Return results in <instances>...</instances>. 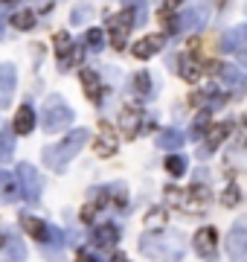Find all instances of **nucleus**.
Here are the masks:
<instances>
[{"instance_id":"nucleus-5","label":"nucleus","mask_w":247,"mask_h":262,"mask_svg":"<svg viewBox=\"0 0 247 262\" xmlns=\"http://www.w3.org/2000/svg\"><path fill=\"white\" fill-rule=\"evenodd\" d=\"M195 248L207 262H215L218 259V230L215 227H201L195 233Z\"/></svg>"},{"instance_id":"nucleus-19","label":"nucleus","mask_w":247,"mask_h":262,"mask_svg":"<svg viewBox=\"0 0 247 262\" xmlns=\"http://www.w3.org/2000/svg\"><path fill=\"white\" fill-rule=\"evenodd\" d=\"M183 140H186V137H183L181 131H175V128H166V131H160V134H157V146H160V149H166V151L181 149Z\"/></svg>"},{"instance_id":"nucleus-20","label":"nucleus","mask_w":247,"mask_h":262,"mask_svg":"<svg viewBox=\"0 0 247 262\" xmlns=\"http://www.w3.org/2000/svg\"><path fill=\"white\" fill-rule=\"evenodd\" d=\"M12 158H15V134H12V128H3L0 131V163Z\"/></svg>"},{"instance_id":"nucleus-10","label":"nucleus","mask_w":247,"mask_h":262,"mask_svg":"<svg viewBox=\"0 0 247 262\" xmlns=\"http://www.w3.org/2000/svg\"><path fill=\"white\" fill-rule=\"evenodd\" d=\"M15 94V67L0 64V108H6Z\"/></svg>"},{"instance_id":"nucleus-35","label":"nucleus","mask_w":247,"mask_h":262,"mask_svg":"<svg viewBox=\"0 0 247 262\" xmlns=\"http://www.w3.org/2000/svg\"><path fill=\"white\" fill-rule=\"evenodd\" d=\"M114 262H128V256L125 253H114Z\"/></svg>"},{"instance_id":"nucleus-13","label":"nucleus","mask_w":247,"mask_h":262,"mask_svg":"<svg viewBox=\"0 0 247 262\" xmlns=\"http://www.w3.org/2000/svg\"><path fill=\"white\" fill-rule=\"evenodd\" d=\"M32 128H35V111L29 105H20L15 114V122H12V134H29Z\"/></svg>"},{"instance_id":"nucleus-9","label":"nucleus","mask_w":247,"mask_h":262,"mask_svg":"<svg viewBox=\"0 0 247 262\" xmlns=\"http://www.w3.org/2000/svg\"><path fill=\"white\" fill-rule=\"evenodd\" d=\"M207 201H209V189L201 187V184H195L186 195H181V207H183V210H189V213L204 210V207H207Z\"/></svg>"},{"instance_id":"nucleus-32","label":"nucleus","mask_w":247,"mask_h":262,"mask_svg":"<svg viewBox=\"0 0 247 262\" xmlns=\"http://www.w3.org/2000/svg\"><path fill=\"white\" fill-rule=\"evenodd\" d=\"M238 204V187L236 184H227V192H224V207H236Z\"/></svg>"},{"instance_id":"nucleus-14","label":"nucleus","mask_w":247,"mask_h":262,"mask_svg":"<svg viewBox=\"0 0 247 262\" xmlns=\"http://www.w3.org/2000/svg\"><path fill=\"white\" fill-rule=\"evenodd\" d=\"M140 120H143V114L137 111V108H125L119 114V128H122L125 137H137V131H140Z\"/></svg>"},{"instance_id":"nucleus-25","label":"nucleus","mask_w":247,"mask_h":262,"mask_svg":"<svg viewBox=\"0 0 247 262\" xmlns=\"http://www.w3.org/2000/svg\"><path fill=\"white\" fill-rule=\"evenodd\" d=\"M181 76L186 79V82H198V79H201V67L195 64V61H189V58H183V64H181Z\"/></svg>"},{"instance_id":"nucleus-27","label":"nucleus","mask_w":247,"mask_h":262,"mask_svg":"<svg viewBox=\"0 0 247 262\" xmlns=\"http://www.w3.org/2000/svg\"><path fill=\"white\" fill-rule=\"evenodd\" d=\"M12 24H15V29H32L35 27V15L32 12H18V15H12Z\"/></svg>"},{"instance_id":"nucleus-34","label":"nucleus","mask_w":247,"mask_h":262,"mask_svg":"<svg viewBox=\"0 0 247 262\" xmlns=\"http://www.w3.org/2000/svg\"><path fill=\"white\" fill-rule=\"evenodd\" d=\"M76 262H96V259H93V253L82 251V253H79V256H76Z\"/></svg>"},{"instance_id":"nucleus-6","label":"nucleus","mask_w":247,"mask_h":262,"mask_svg":"<svg viewBox=\"0 0 247 262\" xmlns=\"http://www.w3.org/2000/svg\"><path fill=\"white\" fill-rule=\"evenodd\" d=\"M131 15H134V9L128 6L125 12H119L116 18H111L108 20V29H111V41H114V47L116 50H122L125 47V38H128V32H131Z\"/></svg>"},{"instance_id":"nucleus-31","label":"nucleus","mask_w":247,"mask_h":262,"mask_svg":"<svg viewBox=\"0 0 247 262\" xmlns=\"http://www.w3.org/2000/svg\"><path fill=\"white\" fill-rule=\"evenodd\" d=\"M134 82H137V94L140 96H152V84H149V76L145 73H140Z\"/></svg>"},{"instance_id":"nucleus-7","label":"nucleus","mask_w":247,"mask_h":262,"mask_svg":"<svg viewBox=\"0 0 247 262\" xmlns=\"http://www.w3.org/2000/svg\"><path fill=\"white\" fill-rule=\"evenodd\" d=\"M244 41H247V29L244 27H236V29H227L224 32V53H230V56H236L238 61H244L247 58V50H244Z\"/></svg>"},{"instance_id":"nucleus-37","label":"nucleus","mask_w":247,"mask_h":262,"mask_svg":"<svg viewBox=\"0 0 247 262\" xmlns=\"http://www.w3.org/2000/svg\"><path fill=\"white\" fill-rule=\"evenodd\" d=\"M0 242H3V239H0Z\"/></svg>"},{"instance_id":"nucleus-4","label":"nucleus","mask_w":247,"mask_h":262,"mask_svg":"<svg viewBox=\"0 0 247 262\" xmlns=\"http://www.w3.org/2000/svg\"><path fill=\"white\" fill-rule=\"evenodd\" d=\"M244 222H236L233 230L227 233L224 245H227V253L233 262H244V253H247V230H244Z\"/></svg>"},{"instance_id":"nucleus-11","label":"nucleus","mask_w":247,"mask_h":262,"mask_svg":"<svg viewBox=\"0 0 247 262\" xmlns=\"http://www.w3.org/2000/svg\"><path fill=\"white\" fill-rule=\"evenodd\" d=\"M82 84H85V94H87V99H90V102H102V82H99V76L93 73V70H90V67H82Z\"/></svg>"},{"instance_id":"nucleus-24","label":"nucleus","mask_w":247,"mask_h":262,"mask_svg":"<svg viewBox=\"0 0 247 262\" xmlns=\"http://www.w3.org/2000/svg\"><path fill=\"white\" fill-rule=\"evenodd\" d=\"M6 251H9V259L12 262H23V259H27V248H23V242H20V239H9Z\"/></svg>"},{"instance_id":"nucleus-21","label":"nucleus","mask_w":247,"mask_h":262,"mask_svg":"<svg viewBox=\"0 0 247 262\" xmlns=\"http://www.w3.org/2000/svg\"><path fill=\"white\" fill-rule=\"evenodd\" d=\"M70 47H73V44H70V35H67V32H58L56 35V53H58V58L64 56L61 70H70V64H73V61H70Z\"/></svg>"},{"instance_id":"nucleus-23","label":"nucleus","mask_w":247,"mask_h":262,"mask_svg":"<svg viewBox=\"0 0 247 262\" xmlns=\"http://www.w3.org/2000/svg\"><path fill=\"white\" fill-rule=\"evenodd\" d=\"M227 131H230L227 122L212 125V128L207 131V149H215V146H221V143H224V137H227Z\"/></svg>"},{"instance_id":"nucleus-22","label":"nucleus","mask_w":247,"mask_h":262,"mask_svg":"<svg viewBox=\"0 0 247 262\" xmlns=\"http://www.w3.org/2000/svg\"><path fill=\"white\" fill-rule=\"evenodd\" d=\"M0 195L6 198V201H12V198L18 195V181H15V175H9L6 169H0Z\"/></svg>"},{"instance_id":"nucleus-17","label":"nucleus","mask_w":247,"mask_h":262,"mask_svg":"<svg viewBox=\"0 0 247 262\" xmlns=\"http://www.w3.org/2000/svg\"><path fill=\"white\" fill-rule=\"evenodd\" d=\"M160 47H163V35H149V38H143V41H137V44L131 47V53L137 58H149V56H154Z\"/></svg>"},{"instance_id":"nucleus-1","label":"nucleus","mask_w":247,"mask_h":262,"mask_svg":"<svg viewBox=\"0 0 247 262\" xmlns=\"http://www.w3.org/2000/svg\"><path fill=\"white\" fill-rule=\"evenodd\" d=\"M85 140H87V128L70 131L67 137H61V143H56V146H47V149H44V163H47L50 169L61 172L70 160L76 158L79 151L85 149Z\"/></svg>"},{"instance_id":"nucleus-30","label":"nucleus","mask_w":247,"mask_h":262,"mask_svg":"<svg viewBox=\"0 0 247 262\" xmlns=\"http://www.w3.org/2000/svg\"><path fill=\"white\" fill-rule=\"evenodd\" d=\"M207 122H209V111H201L195 117V122H192V137H201V131L207 128Z\"/></svg>"},{"instance_id":"nucleus-36","label":"nucleus","mask_w":247,"mask_h":262,"mask_svg":"<svg viewBox=\"0 0 247 262\" xmlns=\"http://www.w3.org/2000/svg\"><path fill=\"white\" fill-rule=\"evenodd\" d=\"M0 35H3V29H0Z\"/></svg>"},{"instance_id":"nucleus-3","label":"nucleus","mask_w":247,"mask_h":262,"mask_svg":"<svg viewBox=\"0 0 247 262\" xmlns=\"http://www.w3.org/2000/svg\"><path fill=\"white\" fill-rule=\"evenodd\" d=\"M18 178H20V192L29 204H35L41 198V175L35 172L32 163H20L18 166Z\"/></svg>"},{"instance_id":"nucleus-15","label":"nucleus","mask_w":247,"mask_h":262,"mask_svg":"<svg viewBox=\"0 0 247 262\" xmlns=\"http://www.w3.org/2000/svg\"><path fill=\"white\" fill-rule=\"evenodd\" d=\"M116 239H119V230H116L114 225H102V227L93 230V242H96V248H102V251H111L116 245Z\"/></svg>"},{"instance_id":"nucleus-29","label":"nucleus","mask_w":247,"mask_h":262,"mask_svg":"<svg viewBox=\"0 0 247 262\" xmlns=\"http://www.w3.org/2000/svg\"><path fill=\"white\" fill-rule=\"evenodd\" d=\"M102 44H105V32L102 29H90V32H87V47L90 50H102Z\"/></svg>"},{"instance_id":"nucleus-33","label":"nucleus","mask_w":247,"mask_h":262,"mask_svg":"<svg viewBox=\"0 0 247 262\" xmlns=\"http://www.w3.org/2000/svg\"><path fill=\"white\" fill-rule=\"evenodd\" d=\"M82 15H87V6H76L73 9V24H82Z\"/></svg>"},{"instance_id":"nucleus-2","label":"nucleus","mask_w":247,"mask_h":262,"mask_svg":"<svg viewBox=\"0 0 247 262\" xmlns=\"http://www.w3.org/2000/svg\"><path fill=\"white\" fill-rule=\"evenodd\" d=\"M73 122V111H70V105L61 102V96H50L47 105H44V111H41V125L47 131H61L67 128Z\"/></svg>"},{"instance_id":"nucleus-8","label":"nucleus","mask_w":247,"mask_h":262,"mask_svg":"<svg viewBox=\"0 0 247 262\" xmlns=\"http://www.w3.org/2000/svg\"><path fill=\"white\" fill-rule=\"evenodd\" d=\"M207 9L204 6H186V9L181 12V18L175 20L178 24V32H183V29H201L204 24H207Z\"/></svg>"},{"instance_id":"nucleus-18","label":"nucleus","mask_w":247,"mask_h":262,"mask_svg":"<svg viewBox=\"0 0 247 262\" xmlns=\"http://www.w3.org/2000/svg\"><path fill=\"white\" fill-rule=\"evenodd\" d=\"M20 227H23L29 236H35L38 242H47L50 239V225H44V222H38V219H32V215H20Z\"/></svg>"},{"instance_id":"nucleus-12","label":"nucleus","mask_w":247,"mask_h":262,"mask_svg":"<svg viewBox=\"0 0 247 262\" xmlns=\"http://www.w3.org/2000/svg\"><path fill=\"white\" fill-rule=\"evenodd\" d=\"M116 137H114V131L108 128V122H102V137H96V143H93V151L99 155V158H111L116 151Z\"/></svg>"},{"instance_id":"nucleus-28","label":"nucleus","mask_w":247,"mask_h":262,"mask_svg":"<svg viewBox=\"0 0 247 262\" xmlns=\"http://www.w3.org/2000/svg\"><path fill=\"white\" fill-rule=\"evenodd\" d=\"M166 225V210H152L145 215V227H163Z\"/></svg>"},{"instance_id":"nucleus-26","label":"nucleus","mask_w":247,"mask_h":262,"mask_svg":"<svg viewBox=\"0 0 247 262\" xmlns=\"http://www.w3.org/2000/svg\"><path fill=\"white\" fill-rule=\"evenodd\" d=\"M166 169H169L171 175H178V178H181L183 172H186V158H183V155H171V158L166 160Z\"/></svg>"},{"instance_id":"nucleus-16","label":"nucleus","mask_w":247,"mask_h":262,"mask_svg":"<svg viewBox=\"0 0 247 262\" xmlns=\"http://www.w3.org/2000/svg\"><path fill=\"white\" fill-rule=\"evenodd\" d=\"M218 79L224 84H230L233 91H241V88H244V73H241V67H236V64H221Z\"/></svg>"}]
</instances>
